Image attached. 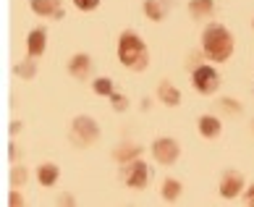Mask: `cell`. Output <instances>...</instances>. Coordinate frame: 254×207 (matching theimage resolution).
<instances>
[{
    "mask_svg": "<svg viewBox=\"0 0 254 207\" xmlns=\"http://www.w3.org/2000/svg\"><path fill=\"white\" fill-rule=\"evenodd\" d=\"M118 58L131 71H144L147 63H149V50H147V45L142 42V37H139L136 32L126 29L118 40Z\"/></svg>",
    "mask_w": 254,
    "mask_h": 207,
    "instance_id": "1",
    "label": "cell"
},
{
    "mask_svg": "<svg viewBox=\"0 0 254 207\" xmlns=\"http://www.w3.org/2000/svg\"><path fill=\"white\" fill-rule=\"evenodd\" d=\"M202 50H204L207 58L215 61V63L228 61L231 53H233V37H231V32L225 29V26H220V24H210L204 29V34H202Z\"/></svg>",
    "mask_w": 254,
    "mask_h": 207,
    "instance_id": "2",
    "label": "cell"
},
{
    "mask_svg": "<svg viewBox=\"0 0 254 207\" xmlns=\"http://www.w3.org/2000/svg\"><path fill=\"white\" fill-rule=\"evenodd\" d=\"M68 137L76 147H89V144L97 142L100 126H97V121L89 118V116H76L71 121V134Z\"/></svg>",
    "mask_w": 254,
    "mask_h": 207,
    "instance_id": "3",
    "label": "cell"
},
{
    "mask_svg": "<svg viewBox=\"0 0 254 207\" xmlns=\"http://www.w3.org/2000/svg\"><path fill=\"white\" fill-rule=\"evenodd\" d=\"M178 152H181V149H178V142L171 139V137H160L152 144V155H155L157 163H163V165H173L178 160Z\"/></svg>",
    "mask_w": 254,
    "mask_h": 207,
    "instance_id": "4",
    "label": "cell"
},
{
    "mask_svg": "<svg viewBox=\"0 0 254 207\" xmlns=\"http://www.w3.org/2000/svg\"><path fill=\"white\" fill-rule=\"evenodd\" d=\"M218 84H220V76H218V71H215L212 66H199V69H194V87H196V92L212 95V92L218 89Z\"/></svg>",
    "mask_w": 254,
    "mask_h": 207,
    "instance_id": "5",
    "label": "cell"
},
{
    "mask_svg": "<svg viewBox=\"0 0 254 207\" xmlns=\"http://www.w3.org/2000/svg\"><path fill=\"white\" fill-rule=\"evenodd\" d=\"M241 189H244V176L239 171H225L220 178V194L225 200H233Z\"/></svg>",
    "mask_w": 254,
    "mask_h": 207,
    "instance_id": "6",
    "label": "cell"
},
{
    "mask_svg": "<svg viewBox=\"0 0 254 207\" xmlns=\"http://www.w3.org/2000/svg\"><path fill=\"white\" fill-rule=\"evenodd\" d=\"M45 48H48V32H45V26H37L26 37V53H29V58H40Z\"/></svg>",
    "mask_w": 254,
    "mask_h": 207,
    "instance_id": "7",
    "label": "cell"
},
{
    "mask_svg": "<svg viewBox=\"0 0 254 207\" xmlns=\"http://www.w3.org/2000/svg\"><path fill=\"white\" fill-rule=\"evenodd\" d=\"M68 73L73 79H79V81H87V76L92 73V58L87 53H76L68 61Z\"/></svg>",
    "mask_w": 254,
    "mask_h": 207,
    "instance_id": "8",
    "label": "cell"
},
{
    "mask_svg": "<svg viewBox=\"0 0 254 207\" xmlns=\"http://www.w3.org/2000/svg\"><path fill=\"white\" fill-rule=\"evenodd\" d=\"M149 181V168L142 163V160H136V163L128 165V176H126V184L131 189H144Z\"/></svg>",
    "mask_w": 254,
    "mask_h": 207,
    "instance_id": "9",
    "label": "cell"
},
{
    "mask_svg": "<svg viewBox=\"0 0 254 207\" xmlns=\"http://www.w3.org/2000/svg\"><path fill=\"white\" fill-rule=\"evenodd\" d=\"M32 11L37 16H53V18H63V8H61V0H29Z\"/></svg>",
    "mask_w": 254,
    "mask_h": 207,
    "instance_id": "10",
    "label": "cell"
},
{
    "mask_svg": "<svg viewBox=\"0 0 254 207\" xmlns=\"http://www.w3.org/2000/svg\"><path fill=\"white\" fill-rule=\"evenodd\" d=\"M173 3L171 0H144V13L152 18V21H163V18L171 13Z\"/></svg>",
    "mask_w": 254,
    "mask_h": 207,
    "instance_id": "11",
    "label": "cell"
},
{
    "mask_svg": "<svg viewBox=\"0 0 254 207\" xmlns=\"http://www.w3.org/2000/svg\"><path fill=\"white\" fill-rule=\"evenodd\" d=\"M157 97L165 102V105H171L176 108L178 102H181V92H178L171 81H160V87H157Z\"/></svg>",
    "mask_w": 254,
    "mask_h": 207,
    "instance_id": "12",
    "label": "cell"
},
{
    "mask_svg": "<svg viewBox=\"0 0 254 207\" xmlns=\"http://www.w3.org/2000/svg\"><path fill=\"white\" fill-rule=\"evenodd\" d=\"M199 134L207 137V139L220 137V121L215 118V116H202L199 118Z\"/></svg>",
    "mask_w": 254,
    "mask_h": 207,
    "instance_id": "13",
    "label": "cell"
},
{
    "mask_svg": "<svg viewBox=\"0 0 254 207\" xmlns=\"http://www.w3.org/2000/svg\"><path fill=\"white\" fill-rule=\"evenodd\" d=\"M58 165L55 163H45V165H40V171H37V181H40L42 186H53L55 181H58Z\"/></svg>",
    "mask_w": 254,
    "mask_h": 207,
    "instance_id": "14",
    "label": "cell"
},
{
    "mask_svg": "<svg viewBox=\"0 0 254 207\" xmlns=\"http://www.w3.org/2000/svg\"><path fill=\"white\" fill-rule=\"evenodd\" d=\"M189 11H191L194 18H207V16H212L215 3H212V0H191V3H189Z\"/></svg>",
    "mask_w": 254,
    "mask_h": 207,
    "instance_id": "15",
    "label": "cell"
},
{
    "mask_svg": "<svg viewBox=\"0 0 254 207\" xmlns=\"http://www.w3.org/2000/svg\"><path fill=\"white\" fill-rule=\"evenodd\" d=\"M178 194H181V184L176 181V178H165V184H163V197L168 202H173L178 200Z\"/></svg>",
    "mask_w": 254,
    "mask_h": 207,
    "instance_id": "16",
    "label": "cell"
},
{
    "mask_svg": "<svg viewBox=\"0 0 254 207\" xmlns=\"http://www.w3.org/2000/svg\"><path fill=\"white\" fill-rule=\"evenodd\" d=\"M16 73L18 76H24V79H32L34 73H37V66H34V58H26L21 66H16Z\"/></svg>",
    "mask_w": 254,
    "mask_h": 207,
    "instance_id": "17",
    "label": "cell"
},
{
    "mask_svg": "<svg viewBox=\"0 0 254 207\" xmlns=\"http://www.w3.org/2000/svg\"><path fill=\"white\" fill-rule=\"evenodd\" d=\"M92 89L97 92V95H113V81L110 79H105V76H100V79H95V84H92Z\"/></svg>",
    "mask_w": 254,
    "mask_h": 207,
    "instance_id": "18",
    "label": "cell"
},
{
    "mask_svg": "<svg viewBox=\"0 0 254 207\" xmlns=\"http://www.w3.org/2000/svg\"><path fill=\"white\" fill-rule=\"evenodd\" d=\"M26 178H29V173H26V168L24 165H16L13 171H11V186H21V184H26Z\"/></svg>",
    "mask_w": 254,
    "mask_h": 207,
    "instance_id": "19",
    "label": "cell"
},
{
    "mask_svg": "<svg viewBox=\"0 0 254 207\" xmlns=\"http://www.w3.org/2000/svg\"><path fill=\"white\" fill-rule=\"evenodd\" d=\"M136 155H139V147H134V144H131L128 149H116V157L121 160V163L128 160V157H136Z\"/></svg>",
    "mask_w": 254,
    "mask_h": 207,
    "instance_id": "20",
    "label": "cell"
},
{
    "mask_svg": "<svg viewBox=\"0 0 254 207\" xmlns=\"http://www.w3.org/2000/svg\"><path fill=\"white\" fill-rule=\"evenodd\" d=\"M73 5H76L79 11H95L100 5V0H73Z\"/></svg>",
    "mask_w": 254,
    "mask_h": 207,
    "instance_id": "21",
    "label": "cell"
},
{
    "mask_svg": "<svg viewBox=\"0 0 254 207\" xmlns=\"http://www.w3.org/2000/svg\"><path fill=\"white\" fill-rule=\"evenodd\" d=\"M110 100H113V108H116V110H126V108H128V100H126L124 95H116V92H113Z\"/></svg>",
    "mask_w": 254,
    "mask_h": 207,
    "instance_id": "22",
    "label": "cell"
},
{
    "mask_svg": "<svg viewBox=\"0 0 254 207\" xmlns=\"http://www.w3.org/2000/svg\"><path fill=\"white\" fill-rule=\"evenodd\" d=\"M220 105H223L225 110H233V113H241V105H239V102H236V100H223V102H220Z\"/></svg>",
    "mask_w": 254,
    "mask_h": 207,
    "instance_id": "23",
    "label": "cell"
},
{
    "mask_svg": "<svg viewBox=\"0 0 254 207\" xmlns=\"http://www.w3.org/2000/svg\"><path fill=\"white\" fill-rule=\"evenodd\" d=\"M58 202L61 205H73V197L71 194H63V197H58Z\"/></svg>",
    "mask_w": 254,
    "mask_h": 207,
    "instance_id": "24",
    "label": "cell"
},
{
    "mask_svg": "<svg viewBox=\"0 0 254 207\" xmlns=\"http://www.w3.org/2000/svg\"><path fill=\"white\" fill-rule=\"evenodd\" d=\"M8 202H11V205H21L24 200H21V197H18V192H13V194H11V200H8Z\"/></svg>",
    "mask_w": 254,
    "mask_h": 207,
    "instance_id": "25",
    "label": "cell"
},
{
    "mask_svg": "<svg viewBox=\"0 0 254 207\" xmlns=\"http://www.w3.org/2000/svg\"><path fill=\"white\" fill-rule=\"evenodd\" d=\"M247 205H254V186L247 192Z\"/></svg>",
    "mask_w": 254,
    "mask_h": 207,
    "instance_id": "26",
    "label": "cell"
},
{
    "mask_svg": "<svg viewBox=\"0 0 254 207\" xmlns=\"http://www.w3.org/2000/svg\"><path fill=\"white\" fill-rule=\"evenodd\" d=\"M18 129H21V124H18V121H13V124H11V134H16Z\"/></svg>",
    "mask_w": 254,
    "mask_h": 207,
    "instance_id": "27",
    "label": "cell"
}]
</instances>
